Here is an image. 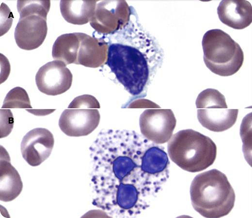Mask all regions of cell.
<instances>
[{
  "label": "cell",
  "instance_id": "14",
  "mask_svg": "<svg viewBox=\"0 0 252 218\" xmlns=\"http://www.w3.org/2000/svg\"><path fill=\"white\" fill-rule=\"evenodd\" d=\"M238 109L211 107L197 109V118L200 124L209 131L222 132L236 123Z\"/></svg>",
  "mask_w": 252,
  "mask_h": 218
},
{
  "label": "cell",
  "instance_id": "20",
  "mask_svg": "<svg viewBox=\"0 0 252 218\" xmlns=\"http://www.w3.org/2000/svg\"><path fill=\"white\" fill-rule=\"evenodd\" d=\"M1 108L29 109H32V107L26 91L21 87H16L7 94Z\"/></svg>",
  "mask_w": 252,
  "mask_h": 218
},
{
  "label": "cell",
  "instance_id": "11",
  "mask_svg": "<svg viewBox=\"0 0 252 218\" xmlns=\"http://www.w3.org/2000/svg\"><path fill=\"white\" fill-rule=\"evenodd\" d=\"M47 32V20L40 15H32L19 18L14 36L20 48L32 50L43 44Z\"/></svg>",
  "mask_w": 252,
  "mask_h": 218
},
{
  "label": "cell",
  "instance_id": "6",
  "mask_svg": "<svg viewBox=\"0 0 252 218\" xmlns=\"http://www.w3.org/2000/svg\"><path fill=\"white\" fill-rule=\"evenodd\" d=\"M130 14L125 0H102L96 4L90 24L99 33L112 34L128 24Z\"/></svg>",
  "mask_w": 252,
  "mask_h": 218
},
{
  "label": "cell",
  "instance_id": "9",
  "mask_svg": "<svg viewBox=\"0 0 252 218\" xmlns=\"http://www.w3.org/2000/svg\"><path fill=\"white\" fill-rule=\"evenodd\" d=\"M54 144L53 135L47 129H33L22 140L20 150L22 157L30 165L38 166L49 157Z\"/></svg>",
  "mask_w": 252,
  "mask_h": 218
},
{
  "label": "cell",
  "instance_id": "16",
  "mask_svg": "<svg viewBox=\"0 0 252 218\" xmlns=\"http://www.w3.org/2000/svg\"><path fill=\"white\" fill-rule=\"evenodd\" d=\"M98 0H62L60 11L67 22L74 25H83L90 22Z\"/></svg>",
  "mask_w": 252,
  "mask_h": 218
},
{
  "label": "cell",
  "instance_id": "8",
  "mask_svg": "<svg viewBox=\"0 0 252 218\" xmlns=\"http://www.w3.org/2000/svg\"><path fill=\"white\" fill-rule=\"evenodd\" d=\"M73 75L62 61L53 60L41 67L35 75L38 89L51 96L63 93L71 87Z\"/></svg>",
  "mask_w": 252,
  "mask_h": 218
},
{
  "label": "cell",
  "instance_id": "4",
  "mask_svg": "<svg viewBox=\"0 0 252 218\" xmlns=\"http://www.w3.org/2000/svg\"><path fill=\"white\" fill-rule=\"evenodd\" d=\"M171 160L182 169L191 173L202 171L214 162L217 146L208 136L192 129L179 131L168 142Z\"/></svg>",
  "mask_w": 252,
  "mask_h": 218
},
{
  "label": "cell",
  "instance_id": "13",
  "mask_svg": "<svg viewBox=\"0 0 252 218\" xmlns=\"http://www.w3.org/2000/svg\"><path fill=\"white\" fill-rule=\"evenodd\" d=\"M80 46L77 58V64L87 67L98 68L106 64L109 44L104 39L91 36L78 32Z\"/></svg>",
  "mask_w": 252,
  "mask_h": 218
},
{
  "label": "cell",
  "instance_id": "2",
  "mask_svg": "<svg viewBox=\"0 0 252 218\" xmlns=\"http://www.w3.org/2000/svg\"><path fill=\"white\" fill-rule=\"evenodd\" d=\"M112 34L114 42L109 45L105 64L131 95L144 97L162 64V49L137 21Z\"/></svg>",
  "mask_w": 252,
  "mask_h": 218
},
{
  "label": "cell",
  "instance_id": "17",
  "mask_svg": "<svg viewBox=\"0 0 252 218\" xmlns=\"http://www.w3.org/2000/svg\"><path fill=\"white\" fill-rule=\"evenodd\" d=\"M80 46L78 32L66 33L59 36L55 40L52 49V56L56 60L63 62L66 65L77 64Z\"/></svg>",
  "mask_w": 252,
  "mask_h": 218
},
{
  "label": "cell",
  "instance_id": "19",
  "mask_svg": "<svg viewBox=\"0 0 252 218\" xmlns=\"http://www.w3.org/2000/svg\"><path fill=\"white\" fill-rule=\"evenodd\" d=\"M195 104L197 109L212 107L228 108L224 95L214 88H207L201 92L197 96Z\"/></svg>",
  "mask_w": 252,
  "mask_h": 218
},
{
  "label": "cell",
  "instance_id": "22",
  "mask_svg": "<svg viewBox=\"0 0 252 218\" xmlns=\"http://www.w3.org/2000/svg\"><path fill=\"white\" fill-rule=\"evenodd\" d=\"M0 110V138L6 137L10 133L14 124V118L10 110Z\"/></svg>",
  "mask_w": 252,
  "mask_h": 218
},
{
  "label": "cell",
  "instance_id": "7",
  "mask_svg": "<svg viewBox=\"0 0 252 218\" xmlns=\"http://www.w3.org/2000/svg\"><path fill=\"white\" fill-rule=\"evenodd\" d=\"M176 119L171 109H148L139 119L142 135L156 144L168 142L173 135Z\"/></svg>",
  "mask_w": 252,
  "mask_h": 218
},
{
  "label": "cell",
  "instance_id": "5",
  "mask_svg": "<svg viewBox=\"0 0 252 218\" xmlns=\"http://www.w3.org/2000/svg\"><path fill=\"white\" fill-rule=\"evenodd\" d=\"M204 61L214 73L221 76H231L243 65L244 53L240 45L220 29L207 31L202 39Z\"/></svg>",
  "mask_w": 252,
  "mask_h": 218
},
{
  "label": "cell",
  "instance_id": "21",
  "mask_svg": "<svg viewBox=\"0 0 252 218\" xmlns=\"http://www.w3.org/2000/svg\"><path fill=\"white\" fill-rule=\"evenodd\" d=\"M100 104L93 96L84 94L75 98L68 106V109H99Z\"/></svg>",
  "mask_w": 252,
  "mask_h": 218
},
{
  "label": "cell",
  "instance_id": "1",
  "mask_svg": "<svg viewBox=\"0 0 252 218\" xmlns=\"http://www.w3.org/2000/svg\"><path fill=\"white\" fill-rule=\"evenodd\" d=\"M150 141L133 131L102 130L90 147L93 205L111 217H129L149 206L158 191L142 169Z\"/></svg>",
  "mask_w": 252,
  "mask_h": 218
},
{
  "label": "cell",
  "instance_id": "15",
  "mask_svg": "<svg viewBox=\"0 0 252 218\" xmlns=\"http://www.w3.org/2000/svg\"><path fill=\"white\" fill-rule=\"evenodd\" d=\"M0 200L9 202L16 199L21 193L23 184L17 170L10 163L7 153L5 159L2 148H0Z\"/></svg>",
  "mask_w": 252,
  "mask_h": 218
},
{
  "label": "cell",
  "instance_id": "3",
  "mask_svg": "<svg viewBox=\"0 0 252 218\" xmlns=\"http://www.w3.org/2000/svg\"><path fill=\"white\" fill-rule=\"evenodd\" d=\"M191 204L205 218H221L234 207L235 193L226 175L213 169L198 174L190 187Z\"/></svg>",
  "mask_w": 252,
  "mask_h": 218
},
{
  "label": "cell",
  "instance_id": "18",
  "mask_svg": "<svg viewBox=\"0 0 252 218\" xmlns=\"http://www.w3.org/2000/svg\"><path fill=\"white\" fill-rule=\"evenodd\" d=\"M50 7L49 0H18L17 1V8L20 15L19 18L29 15H36L47 20Z\"/></svg>",
  "mask_w": 252,
  "mask_h": 218
},
{
  "label": "cell",
  "instance_id": "10",
  "mask_svg": "<svg viewBox=\"0 0 252 218\" xmlns=\"http://www.w3.org/2000/svg\"><path fill=\"white\" fill-rule=\"evenodd\" d=\"M100 119L97 109L68 108L62 113L59 120V126L68 136H85L97 127Z\"/></svg>",
  "mask_w": 252,
  "mask_h": 218
},
{
  "label": "cell",
  "instance_id": "12",
  "mask_svg": "<svg viewBox=\"0 0 252 218\" xmlns=\"http://www.w3.org/2000/svg\"><path fill=\"white\" fill-rule=\"evenodd\" d=\"M217 14L222 23L234 29H244L252 22V7L247 0H221Z\"/></svg>",
  "mask_w": 252,
  "mask_h": 218
}]
</instances>
